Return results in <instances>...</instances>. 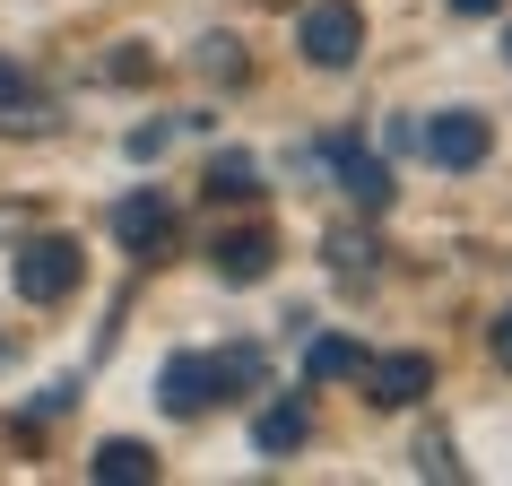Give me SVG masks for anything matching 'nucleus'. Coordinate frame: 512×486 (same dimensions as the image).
Listing matches in <instances>:
<instances>
[{"mask_svg":"<svg viewBox=\"0 0 512 486\" xmlns=\"http://www.w3.org/2000/svg\"><path fill=\"white\" fill-rule=\"evenodd\" d=\"M296 44L313 70H356V53H365V18H356V0H313L296 18Z\"/></svg>","mask_w":512,"mask_h":486,"instance_id":"obj_1","label":"nucleus"},{"mask_svg":"<svg viewBox=\"0 0 512 486\" xmlns=\"http://www.w3.org/2000/svg\"><path fill=\"white\" fill-rule=\"evenodd\" d=\"M9 278H18V296H27V304H61L70 287H79V243H70V235H35V243H18Z\"/></svg>","mask_w":512,"mask_h":486,"instance_id":"obj_2","label":"nucleus"},{"mask_svg":"<svg viewBox=\"0 0 512 486\" xmlns=\"http://www.w3.org/2000/svg\"><path fill=\"white\" fill-rule=\"evenodd\" d=\"M486 148H495L486 113H426V122H417V157L443 165V174H469V165H486Z\"/></svg>","mask_w":512,"mask_h":486,"instance_id":"obj_3","label":"nucleus"},{"mask_svg":"<svg viewBox=\"0 0 512 486\" xmlns=\"http://www.w3.org/2000/svg\"><path fill=\"white\" fill-rule=\"evenodd\" d=\"M356 382H365V400H374V408H417V400L434 391V356H426V348L365 356V374H356Z\"/></svg>","mask_w":512,"mask_h":486,"instance_id":"obj_4","label":"nucleus"},{"mask_svg":"<svg viewBox=\"0 0 512 486\" xmlns=\"http://www.w3.org/2000/svg\"><path fill=\"white\" fill-rule=\"evenodd\" d=\"M113 235L131 243L139 261H165V243H174V200H165V191H131V200H113Z\"/></svg>","mask_w":512,"mask_h":486,"instance_id":"obj_5","label":"nucleus"},{"mask_svg":"<svg viewBox=\"0 0 512 486\" xmlns=\"http://www.w3.org/2000/svg\"><path fill=\"white\" fill-rule=\"evenodd\" d=\"M322 157H330V174H339V191H348L356 209H391V165H382L374 148H356V139L339 131Z\"/></svg>","mask_w":512,"mask_h":486,"instance_id":"obj_6","label":"nucleus"},{"mask_svg":"<svg viewBox=\"0 0 512 486\" xmlns=\"http://www.w3.org/2000/svg\"><path fill=\"white\" fill-rule=\"evenodd\" d=\"M270 261H278L270 226H235V235L209 243V270L226 278V287H261V278H270Z\"/></svg>","mask_w":512,"mask_h":486,"instance_id":"obj_7","label":"nucleus"},{"mask_svg":"<svg viewBox=\"0 0 512 486\" xmlns=\"http://www.w3.org/2000/svg\"><path fill=\"white\" fill-rule=\"evenodd\" d=\"M0 131H53V96L27 61H0Z\"/></svg>","mask_w":512,"mask_h":486,"instance_id":"obj_8","label":"nucleus"},{"mask_svg":"<svg viewBox=\"0 0 512 486\" xmlns=\"http://www.w3.org/2000/svg\"><path fill=\"white\" fill-rule=\"evenodd\" d=\"M157 400H165V417H209V356L200 348H183V356H165V374H157Z\"/></svg>","mask_w":512,"mask_h":486,"instance_id":"obj_9","label":"nucleus"},{"mask_svg":"<svg viewBox=\"0 0 512 486\" xmlns=\"http://www.w3.org/2000/svg\"><path fill=\"white\" fill-rule=\"evenodd\" d=\"M304 434H313V408H304V400H270L261 417H252V452L278 460V452H296Z\"/></svg>","mask_w":512,"mask_h":486,"instance_id":"obj_10","label":"nucleus"},{"mask_svg":"<svg viewBox=\"0 0 512 486\" xmlns=\"http://www.w3.org/2000/svg\"><path fill=\"white\" fill-rule=\"evenodd\" d=\"M261 374H270V356L252 348V339H235V348L209 356V391L217 400H243V391H261Z\"/></svg>","mask_w":512,"mask_h":486,"instance_id":"obj_11","label":"nucleus"},{"mask_svg":"<svg viewBox=\"0 0 512 486\" xmlns=\"http://www.w3.org/2000/svg\"><path fill=\"white\" fill-rule=\"evenodd\" d=\"M87 469H96V486H148V478H157V452L131 443V434H113V443H96Z\"/></svg>","mask_w":512,"mask_h":486,"instance_id":"obj_12","label":"nucleus"},{"mask_svg":"<svg viewBox=\"0 0 512 486\" xmlns=\"http://www.w3.org/2000/svg\"><path fill=\"white\" fill-rule=\"evenodd\" d=\"M200 200H261V165L243 157V148H226V157H209V174H200Z\"/></svg>","mask_w":512,"mask_h":486,"instance_id":"obj_13","label":"nucleus"},{"mask_svg":"<svg viewBox=\"0 0 512 486\" xmlns=\"http://www.w3.org/2000/svg\"><path fill=\"white\" fill-rule=\"evenodd\" d=\"M348 374H365V348L339 339V330H322V339L304 348V382H348Z\"/></svg>","mask_w":512,"mask_h":486,"instance_id":"obj_14","label":"nucleus"},{"mask_svg":"<svg viewBox=\"0 0 512 486\" xmlns=\"http://www.w3.org/2000/svg\"><path fill=\"white\" fill-rule=\"evenodd\" d=\"M374 252H382V243L356 235V226H330V235H322V261H330L339 278H374Z\"/></svg>","mask_w":512,"mask_h":486,"instance_id":"obj_15","label":"nucleus"},{"mask_svg":"<svg viewBox=\"0 0 512 486\" xmlns=\"http://www.w3.org/2000/svg\"><path fill=\"white\" fill-rule=\"evenodd\" d=\"M200 79H243V53H235V35H200Z\"/></svg>","mask_w":512,"mask_h":486,"instance_id":"obj_16","label":"nucleus"},{"mask_svg":"<svg viewBox=\"0 0 512 486\" xmlns=\"http://www.w3.org/2000/svg\"><path fill=\"white\" fill-rule=\"evenodd\" d=\"M417 478H443V486L460 478V460H452V443H443V434H426V443H417Z\"/></svg>","mask_w":512,"mask_h":486,"instance_id":"obj_17","label":"nucleus"},{"mask_svg":"<svg viewBox=\"0 0 512 486\" xmlns=\"http://www.w3.org/2000/svg\"><path fill=\"white\" fill-rule=\"evenodd\" d=\"M486 348H495V365H504V374H512V304H504V313H495V322H486Z\"/></svg>","mask_w":512,"mask_h":486,"instance_id":"obj_18","label":"nucleus"},{"mask_svg":"<svg viewBox=\"0 0 512 486\" xmlns=\"http://www.w3.org/2000/svg\"><path fill=\"white\" fill-rule=\"evenodd\" d=\"M148 70H157L148 53H113V61H105V79H148Z\"/></svg>","mask_w":512,"mask_h":486,"instance_id":"obj_19","label":"nucleus"},{"mask_svg":"<svg viewBox=\"0 0 512 486\" xmlns=\"http://www.w3.org/2000/svg\"><path fill=\"white\" fill-rule=\"evenodd\" d=\"M70 400H79V382H53V391H44V400L27 408V417H61V408H70Z\"/></svg>","mask_w":512,"mask_h":486,"instance_id":"obj_20","label":"nucleus"},{"mask_svg":"<svg viewBox=\"0 0 512 486\" xmlns=\"http://www.w3.org/2000/svg\"><path fill=\"white\" fill-rule=\"evenodd\" d=\"M165 139H174V122H148V131H131V157H157Z\"/></svg>","mask_w":512,"mask_h":486,"instance_id":"obj_21","label":"nucleus"},{"mask_svg":"<svg viewBox=\"0 0 512 486\" xmlns=\"http://www.w3.org/2000/svg\"><path fill=\"white\" fill-rule=\"evenodd\" d=\"M460 18H495V9H504V0H452Z\"/></svg>","mask_w":512,"mask_h":486,"instance_id":"obj_22","label":"nucleus"},{"mask_svg":"<svg viewBox=\"0 0 512 486\" xmlns=\"http://www.w3.org/2000/svg\"><path fill=\"white\" fill-rule=\"evenodd\" d=\"M18 217H27L18 200H0V235H18Z\"/></svg>","mask_w":512,"mask_h":486,"instance_id":"obj_23","label":"nucleus"},{"mask_svg":"<svg viewBox=\"0 0 512 486\" xmlns=\"http://www.w3.org/2000/svg\"><path fill=\"white\" fill-rule=\"evenodd\" d=\"M504 53H512V35H504Z\"/></svg>","mask_w":512,"mask_h":486,"instance_id":"obj_24","label":"nucleus"}]
</instances>
